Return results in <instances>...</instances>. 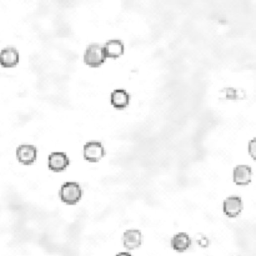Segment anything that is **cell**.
<instances>
[{"instance_id":"9c48e42d","label":"cell","mask_w":256,"mask_h":256,"mask_svg":"<svg viewBox=\"0 0 256 256\" xmlns=\"http://www.w3.org/2000/svg\"><path fill=\"white\" fill-rule=\"evenodd\" d=\"M251 178H253V170L249 165H238L234 168L233 179L236 185L243 187L250 184Z\"/></svg>"},{"instance_id":"30bf717a","label":"cell","mask_w":256,"mask_h":256,"mask_svg":"<svg viewBox=\"0 0 256 256\" xmlns=\"http://www.w3.org/2000/svg\"><path fill=\"white\" fill-rule=\"evenodd\" d=\"M110 103L115 109H125L130 104V94L125 89H115L110 94Z\"/></svg>"},{"instance_id":"5b68a950","label":"cell","mask_w":256,"mask_h":256,"mask_svg":"<svg viewBox=\"0 0 256 256\" xmlns=\"http://www.w3.org/2000/svg\"><path fill=\"white\" fill-rule=\"evenodd\" d=\"M70 165V159L63 151H54V153L49 154L48 156V166L54 173H60L64 171L67 166Z\"/></svg>"},{"instance_id":"8fae6325","label":"cell","mask_w":256,"mask_h":256,"mask_svg":"<svg viewBox=\"0 0 256 256\" xmlns=\"http://www.w3.org/2000/svg\"><path fill=\"white\" fill-rule=\"evenodd\" d=\"M170 245L178 253H184L192 246V238L187 233H178L171 238Z\"/></svg>"},{"instance_id":"4fadbf2b","label":"cell","mask_w":256,"mask_h":256,"mask_svg":"<svg viewBox=\"0 0 256 256\" xmlns=\"http://www.w3.org/2000/svg\"><path fill=\"white\" fill-rule=\"evenodd\" d=\"M248 149L251 158H253L254 160H256V137H254V139H251L250 141H249Z\"/></svg>"},{"instance_id":"8992f818","label":"cell","mask_w":256,"mask_h":256,"mask_svg":"<svg viewBox=\"0 0 256 256\" xmlns=\"http://www.w3.org/2000/svg\"><path fill=\"white\" fill-rule=\"evenodd\" d=\"M20 60V55L16 48L6 47L0 50V65L6 69L16 66Z\"/></svg>"},{"instance_id":"277c9868","label":"cell","mask_w":256,"mask_h":256,"mask_svg":"<svg viewBox=\"0 0 256 256\" xmlns=\"http://www.w3.org/2000/svg\"><path fill=\"white\" fill-rule=\"evenodd\" d=\"M36 156H38V149L34 145L23 144L16 148V159L23 165L34 164L36 160Z\"/></svg>"},{"instance_id":"5bb4252c","label":"cell","mask_w":256,"mask_h":256,"mask_svg":"<svg viewBox=\"0 0 256 256\" xmlns=\"http://www.w3.org/2000/svg\"><path fill=\"white\" fill-rule=\"evenodd\" d=\"M117 256H132L129 251H123V253L117 254Z\"/></svg>"},{"instance_id":"52a82bcc","label":"cell","mask_w":256,"mask_h":256,"mask_svg":"<svg viewBox=\"0 0 256 256\" xmlns=\"http://www.w3.org/2000/svg\"><path fill=\"white\" fill-rule=\"evenodd\" d=\"M223 210L224 214L228 217H234L239 216L243 211V200L240 196H229L224 200L223 204Z\"/></svg>"},{"instance_id":"3957f363","label":"cell","mask_w":256,"mask_h":256,"mask_svg":"<svg viewBox=\"0 0 256 256\" xmlns=\"http://www.w3.org/2000/svg\"><path fill=\"white\" fill-rule=\"evenodd\" d=\"M83 155L89 163H98L105 156V148L100 141H88L84 145Z\"/></svg>"},{"instance_id":"ba28073f","label":"cell","mask_w":256,"mask_h":256,"mask_svg":"<svg viewBox=\"0 0 256 256\" xmlns=\"http://www.w3.org/2000/svg\"><path fill=\"white\" fill-rule=\"evenodd\" d=\"M123 244L124 248L128 250H134L141 246L142 244V234L137 229H129L123 235Z\"/></svg>"},{"instance_id":"6da1fadb","label":"cell","mask_w":256,"mask_h":256,"mask_svg":"<svg viewBox=\"0 0 256 256\" xmlns=\"http://www.w3.org/2000/svg\"><path fill=\"white\" fill-rule=\"evenodd\" d=\"M59 196L64 204L75 205L78 204L83 196V190L79 183L75 181H66L62 185L59 190Z\"/></svg>"},{"instance_id":"7a4b0ae2","label":"cell","mask_w":256,"mask_h":256,"mask_svg":"<svg viewBox=\"0 0 256 256\" xmlns=\"http://www.w3.org/2000/svg\"><path fill=\"white\" fill-rule=\"evenodd\" d=\"M106 54L104 45L90 44L86 47L85 54H84V63L90 67H99L105 63Z\"/></svg>"},{"instance_id":"7c38bea8","label":"cell","mask_w":256,"mask_h":256,"mask_svg":"<svg viewBox=\"0 0 256 256\" xmlns=\"http://www.w3.org/2000/svg\"><path fill=\"white\" fill-rule=\"evenodd\" d=\"M104 49H105L106 58H112V59H117V58L123 57L125 52L124 43L120 39H112L106 42L104 44Z\"/></svg>"}]
</instances>
